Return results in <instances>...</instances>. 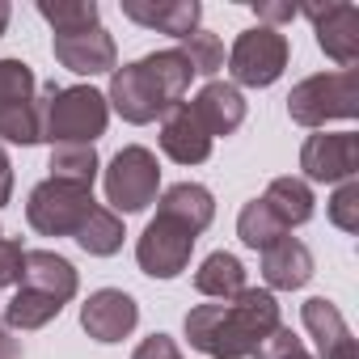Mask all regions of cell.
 <instances>
[{
	"mask_svg": "<svg viewBox=\"0 0 359 359\" xmlns=\"http://www.w3.org/2000/svg\"><path fill=\"white\" fill-rule=\"evenodd\" d=\"M279 325V304L271 292L245 287L233 300L195 304L187 313V338L208 359H254L258 342Z\"/></svg>",
	"mask_w": 359,
	"mask_h": 359,
	"instance_id": "1",
	"label": "cell"
},
{
	"mask_svg": "<svg viewBox=\"0 0 359 359\" xmlns=\"http://www.w3.org/2000/svg\"><path fill=\"white\" fill-rule=\"evenodd\" d=\"M43 102V140L55 144H93L97 135H106L110 123V106L106 93H97L93 85H43L39 89Z\"/></svg>",
	"mask_w": 359,
	"mask_h": 359,
	"instance_id": "2",
	"label": "cell"
},
{
	"mask_svg": "<svg viewBox=\"0 0 359 359\" xmlns=\"http://www.w3.org/2000/svg\"><path fill=\"white\" fill-rule=\"evenodd\" d=\"M287 114L300 127H325L334 118H355L359 114V68L304 76L287 93Z\"/></svg>",
	"mask_w": 359,
	"mask_h": 359,
	"instance_id": "3",
	"label": "cell"
},
{
	"mask_svg": "<svg viewBox=\"0 0 359 359\" xmlns=\"http://www.w3.org/2000/svg\"><path fill=\"white\" fill-rule=\"evenodd\" d=\"M161 191V165L148 148L127 144L123 152H114L110 169H106V203L123 216L144 212L148 203H156Z\"/></svg>",
	"mask_w": 359,
	"mask_h": 359,
	"instance_id": "4",
	"label": "cell"
},
{
	"mask_svg": "<svg viewBox=\"0 0 359 359\" xmlns=\"http://www.w3.org/2000/svg\"><path fill=\"white\" fill-rule=\"evenodd\" d=\"M93 191H76L64 182H39L26 199V220L34 233L43 237H76V229L85 224V216L93 212Z\"/></svg>",
	"mask_w": 359,
	"mask_h": 359,
	"instance_id": "5",
	"label": "cell"
},
{
	"mask_svg": "<svg viewBox=\"0 0 359 359\" xmlns=\"http://www.w3.org/2000/svg\"><path fill=\"white\" fill-rule=\"evenodd\" d=\"M287 39L279 30H266V26H254L245 34H237L233 51H229V72L237 85H250V89H266L283 76L287 68Z\"/></svg>",
	"mask_w": 359,
	"mask_h": 359,
	"instance_id": "6",
	"label": "cell"
},
{
	"mask_svg": "<svg viewBox=\"0 0 359 359\" xmlns=\"http://www.w3.org/2000/svg\"><path fill=\"white\" fill-rule=\"evenodd\" d=\"M195 241L199 237L191 229H182L169 216H156V220H148V229L135 241V262H140V271L148 279H177L191 266Z\"/></svg>",
	"mask_w": 359,
	"mask_h": 359,
	"instance_id": "7",
	"label": "cell"
},
{
	"mask_svg": "<svg viewBox=\"0 0 359 359\" xmlns=\"http://www.w3.org/2000/svg\"><path fill=\"white\" fill-rule=\"evenodd\" d=\"M304 182H351L359 173V135L355 131H317L300 148Z\"/></svg>",
	"mask_w": 359,
	"mask_h": 359,
	"instance_id": "8",
	"label": "cell"
},
{
	"mask_svg": "<svg viewBox=\"0 0 359 359\" xmlns=\"http://www.w3.org/2000/svg\"><path fill=\"white\" fill-rule=\"evenodd\" d=\"M313 30H317V47L338 64V68H355L359 64V9L346 5V0H334V5H309L300 9Z\"/></svg>",
	"mask_w": 359,
	"mask_h": 359,
	"instance_id": "9",
	"label": "cell"
},
{
	"mask_svg": "<svg viewBox=\"0 0 359 359\" xmlns=\"http://www.w3.org/2000/svg\"><path fill=\"white\" fill-rule=\"evenodd\" d=\"M81 325L93 342H123L140 325V304L123 287H97L81 304Z\"/></svg>",
	"mask_w": 359,
	"mask_h": 359,
	"instance_id": "10",
	"label": "cell"
},
{
	"mask_svg": "<svg viewBox=\"0 0 359 359\" xmlns=\"http://www.w3.org/2000/svg\"><path fill=\"white\" fill-rule=\"evenodd\" d=\"M55 60L76 72V76H97V72H114L118 68V47L110 39V30L93 26L81 34H55Z\"/></svg>",
	"mask_w": 359,
	"mask_h": 359,
	"instance_id": "11",
	"label": "cell"
},
{
	"mask_svg": "<svg viewBox=\"0 0 359 359\" xmlns=\"http://www.w3.org/2000/svg\"><path fill=\"white\" fill-rule=\"evenodd\" d=\"M106 106H110V110H118V114H123L127 123H135V127H144V123H152V118H165V106H161L156 89L148 85V76H144L140 60H135V64H123V68H114V72H110Z\"/></svg>",
	"mask_w": 359,
	"mask_h": 359,
	"instance_id": "12",
	"label": "cell"
},
{
	"mask_svg": "<svg viewBox=\"0 0 359 359\" xmlns=\"http://www.w3.org/2000/svg\"><path fill=\"white\" fill-rule=\"evenodd\" d=\"M300 321L309 330V338L317 342L321 359H359V342L346 325V317L338 313V304H330L325 296H313L300 304Z\"/></svg>",
	"mask_w": 359,
	"mask_h": 359,
	"instance_id": "13",
	"label": "cell"
},
{
	"mask_svg": "<svg viewBox=\"0 0 359 359\" xmlns=\"http://www.w3.org/2000/svg\"><path fill=\"white\" fill-rule=\"evenodd\" d=\"M123 18H131L144 30L169 34V39H191L199 30L203 5L199 0H123Z\"/></svg>",
	"mask_w": 359,
	"mask_h": 359,
	"instance_id": "14",
	"label": "cell"
},
{
	"mask_svg": "<svg viewBox=\"0 0 359 359\" xmlns=\"http://www.w3.org/2000/svg\"><path fill=\"white\" fill-rule=\"evenodd\" d=\"M212 144H216V140L203 131V123L191 114L187 102L173 106V110L161 118V148H165V156L177 161V165H203V161L212 156Z\"/></svg>",
	"mask_w": 359,
	"mask_h": 359,
	"instance_id": "15",
	"label": "cell"
},
{
	"mask_svg": "<svg viewBox=\"0 0 359 359\" xmlns=\"http://www.w3.org/2000/svg\"><path fill=\"white\" fill-rule=\"evenodd\" d=\"M191 114L203 123V131L216 140V135H233L241 123H245V97L237 85L229 81H208L195 102H191Z\"/></svg>",
	"mask_w": 359,
	"mask_h": 359,
	"instance_id": "16",
	"label": "cell"
},
{
	"mask_svg": "<svg viewBox=\"0 0 359 359\" xmlns=\"http://www.w3.org/2000/svg\"><path fill=\"white\" fill-rule=\"evenodd\" d=\"M22 287L68 304L76 296L81 279H76V266L68 258H60L55 250H26V258H22Z\"/></svg>",
	"mask_w": 359,
	"mask_h": 359,
	"instance_id": "17",
	"label": "cell"
},
{
	"mask_svg": "<svg viewBox=\"0 0 359 359\" xmlns=\"http://www.w3.org/2000/svg\"><path fill=\"white\" fill-rule=\"evenodd\" d=\"M262 279L275 292H296L313 279V254L304 241H296L292 233L283 241H275L271 250H262Z\"/></svg>",
	"mask_w": 359,
	"mask_h": 359,
	"instance_id": "18",
	"label": "cell"
},
{
	"mask_svg": "<svg viewBox=\"0 0 359 359\" xmlns=\"http://www.w3.org/2000/svg\"><path fill=\"white\" fill-rule=\"evenodd\" d=\"M140 68H144L148 85L156 89L165 114H169L173 106H182V97H187V89H191V81H195V72H191V64H187L182 51H177V47H169V51H152V55L140 60Z\"/></svg>",
	"mask_w": 359,
	"mask_h": 359,
	"instance_id": "19",
	"label": "cell"
},
{
	"mask_svg": "<svg viewBox=\"0 0 359 359\" xmlns=\"http://www.w3.org/2000/svg\"><path fill=\"white\" fill-rule=\"evenodd\" d=\"M156 216H169V220H177L182 229H191L195 237L216 220V199H212V191L208 187H199V182H177V187H169L161 199H156Z\"/></svg>",
	"mask_w": 359,
	"mask_h": 359,
	"instance_id": "20",
	"label": "cell"
},
{
	"mask_svg": "<svg viewBox=\"0 0 359 359\" xmlns=\"http://www.w3.org/2000/svg\"><path fill=\"white\" fill-rule=\"evenodd\" d=\"M262 203L279 216V224H283L287 233H292V229H300V224H309V220H313V212H317L313 187L304 182V177H271V187H266Z\"/></svg>",
	"mask_w": 359,
	"mask_h": 359,
	"instance_id": "21",
	"label": "cell"
},
{
	"mask_svg": "<svg viewBox=\"0 0 359 359\" xmlns=\"http://www.w3.org/2000/svg\"><path fill=\"white\" fill-rule=\"evenodd\" d=\"M195 287L208 300H233V296H241L245 292V266H241V258L229 254V250L208 254L199 262V271H195Z\"/></svg>",
	"mask_w": 359,
	"mask_h": 359,
	"instance_id": "22",
	"label": "cell"
},
{
	"mask_svg": "<svg viewBox=\"0 0 359 359\" xmlns=\"http://www.w3.org/2000/svg\"><path fill=\"white\" fill-rule=\"evenodd\" d=\"M47 169H51V182L76 187V191H93L102 161H97V148L93 144H55Z\"/></svg>",
	"mask_w": 359,
	"mask_h": 359,
	"instance_id": "23",
	"label": "cell"
},
{
	"mask_svg": "<svg viewBox=\"0 0 359 359\" xmlns=\"http://www.w3.org/2000/svg\"><path fill=\"white\" fill-rule=\"evenodd\" d=\"M123 220L110 212V208H93L89 216H85V224L76 229V245L89 254V258H110V254H118L123 250Z\"/></svg>",
	"mask_w": 359,
	"mask_h": 359,
	"instance_id": "24",
	"label": "cell"
},
{
	"mask_svg": "<svg viewBox=\"0 0 359 359\" xmlns=\"http://www.w3.org/2000/svg\"><path fill=\"white\" fill-rule=\"evenodd\" d=\"M60 300H51V296H43V292H30V287H18V296L5 304V330H43L47 321H55L60 317Z\"/></svg>",
	"mask_w": 359,
	"mask_h": 359,
	"instance_id": "25",
	"label": "cell"
},
{
	"mask_svg": "<svg viewBox=\"0 0 359 359\" xmlns=\"http://www.w3.org/2000/svg\"><path fill=\"white\" fill-rule=\"evenodd\" d=\"M237 237L250 245V250H271L275 241H283L287 237V229L279 224V216L262 203V195L258 199H250L245 208H241V216H237Z\"/></svg>",
	"mask_w": 359,
	"mask_h": 359,
	"instance_id": "26",
	"label": "cell"
},
{
	"mask_svg": "<svg viewBox=\"0 0 359 359\" xmlns=\"http://www.w3.org/2000/svg\"><path fill=\"white\" fill-rule=\"evenodd\" d=\"M39 18L51 22L55 34H81L102 26L97 22V0H39Z\"/></svg>",
	"mask_w": 359,
	"mask_h": 359,
	"instance_id": "27",
	"label": "cell"
},
{
	"mask_svg": "<svg viewBox=\"0 0 359 359\" xmlns=\"http://www.w3.org/2000/svg\"><path fill=\"white\" fill-rule=\"evenodd\" d=\"M0 140H9V144H39L43 140V102H39V93L22 106L0 110Z\"/></svg>",
	"mask_w": 359,
	"mask_h": 359,
	"instance_id": "28",
	"label": "cell"
},
{
	"mask_svg": "<svg viewBox=\"0 0 359 359\" xmlns=\"http://www.w3.org/2000/svg\"><path fill=\"white\" fill-rule=\"evenodd\" d=\"M177 51L187 55V64H191L195 76H216L224 68V43L212 30H195L191 39H182V47H177Z\"/></svg>",
	"mask_w": 359,
	"mask_h": 359,
	"instance_id": "29",
	"label": "cell"
},
{
	"mask_svg": "<svg viewBox=\"0 0 359 359\" xmlns=\"http://www.w3.org/2000/svg\"><path fill=\"white\" fill-rule=\"evenodd\" d=\"M34 93H39V81H34L30 64H22V60H0V110L22 106Z\"/></svg>",
	"mask_w": 359,
	"mask_h": 359,
	"instance_id": "30",
	"label": "cell"
},
{
	"mask_svg": "<svg viewBox=\"0 0 359 359\" xmlns=\"http://www.w3.org/2000/svg\"><path fill=\"white\" fill-rule=\"evenodd\" d=\"M325 212H330V224H334V229L359 233V182H355V177H351V182H338V187H334Z\"/></svg>",
	"mask_w": 359,
	"mask_h": 359,
	"instance_id": "31",
	"label": "cell"
},
{
	"mask_svg": "<svg viewBox=\"0 0 359 359\" xmlns=\"http://www.w3.org/2000/svg\"><path fill=\"white\" fill-rule=\"evenodd\" d=\"M22 258H26L22 241H13V237L0 241V287H9V283L22 279Z\"/></svg>",
	"mask_w": 359,
	"mask_h": 359,
	"instance_id": "32",
	"label": "cell"
},
{
	"mask_svg": "<svg viewBox=\"0 0 359 359\" xmlns=\"http://www.w3.org/2000/svg\"><path fill=\"white\" fill-rule=\"evenodd\" d=\"M131 359H182V351H177V342H173L169 334H148V338L131 351Z\"/></svg>",
	"mask_w": 359,
	"mask_h": 359,
	"instance_id": "33",
	"label": "cell"
},
{
	"mask_svg": "<svg viewBox=\"0 0 359 359\" xmlns=\"http://www.w3.org/2000/svg\"><path fill=\"white\" fill-rule=\"evenodd\" d=\"M254 13H258V22H266V30H275V26L292 22L300 9L292 5V0H258V5H254Z\"/></svg>",
	"mask_w": 359,
	"mask_h": 359,
	"instance_id": "34",
	"label": "cell"
},
{
	"mask_svg": "<svg viewBox=\"0 0 359 359\" xmlns=\"http://www.w3.org/2000/svg\"><path fill=\"white\" fill-rule=\"evenodd\" d=\"M13 199V161H9V152L0 148V208H5Z\"/></svg>",
	"mask_w": 359,
	"mask_h": 359,
	"instance_id": "35",
	"label": "cell"
},
{
	"mask_svg": "<svg viewBox=\"0 0 359 359\" xmlns=\"http://www.w3.org/2000/svg\"><path fill=\"white\" fill-rule=\"evenodd\" d=\"M0 359H22V342L5 330V321H0Z\"/></svg>",
	"mask_w": 359,
	"mask_h": 359,
	"instance_id": "36",
	"label": "cell"
},
{
	"mask_svg": "<svg viewBox=\"0 0 359 359\" xmlns=\"http://www.w3.org/2000/svg\"><path fill=\"white\" fill-rule=\"evenodd\" d=\"M9 18H13V9L5 5V0H0V34H5V30H9Z\"/></svg>",
	"mask_w": 359,
	"mask_h": 359,
	"instance_id": "37",
	"label": "cell"
},
{
	"mask_svg": "<svg viewBox=\"0 0 359 359\" xmlns=\"http://www.w3.org/2000/svg\"><path fill=\"white\" fill-rule=\"evenodd\" d=\"M283 359H313V355H309V351L300 346V351H292V355H283Z\"/></svg>",
	"mask_w": 359,
	"mask_h": 359,
	"instance_id": "38",
	"label": "cell"
},
{
	"mask_svg": "<svg viewBox=\"0 0 359 359\" xmlns=\"http://www.w3.org/2000/svg\"><path fill=\"white\" fill-rule=\"evenodd\" d=\"M0 241H5V229H0Z\"/></svg>",
	"mask_w": 359,
	"mask_h": 359,
	"instance_id": "39",
	"label": "cell"
}]
</instances>
